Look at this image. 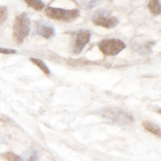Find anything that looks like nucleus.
Wrapping results in <instances>:
<instances>
[{
	"label": "nucleus",
	"mask_w": 161,
	"mask_h": 161,
	"mask_svg": "<svg viewBox=\"0 0 161 161\" xmlns=\"http://www.w3.org/2000/svg\"><path fill=\"white\" fill-rule=\"evenodd\" d=\"M98 48L105 56H116L126 48V44L120 39H105L99 42Z\"/></svg>",
	"instance_id": "obj_4"
},
{
	"label": "nucleus",
	"mask_w": 161,
	"mask_h": 161,
	"mask_svg": "<svg viewBox=\"0 0 161 161\" xmlns=\"http://www.w3.org/2000/svg\"><path fill=\"white\" fill-rule=\"evenodd\" d=\"M31 30L30 19L26 13L19 14L14 19L13 26V39L17 44H21L29 35Z\"/></svg>",
	"instance_id": "obj_2"
},
{
	"label": "nucleus",
	"mask_w": 161,
	"mask_h": 161,
	"mask_svg": "<svg viewBox=\"0 0 161 161\" xmlns=\"http://www.w3.org/2000/svg\"><path fill=\"white\" fill-rule=\"evenodd\" d=\"M142 126L146 130L149 131L150 133L153 134V135H157L158 137H160L161 130L159 126L156 125V124L150 122V121H144L142 123Z\"/></svg>",
	"instance_id": "obj_9"
},
{
	"label": "nucleus",
	"mask_w": 161,
	"mask_h": 161,
	"mask_svg": "<svg viewBox=\"0 0 161 161\" xmlns=\"http://www.w3.org/2000/svg\"><path fill=\"white\" fill-rule=\"evenodd\" d=\"M25 2L28 6L33 8L35 10L41 11L45 7V3L42 0H25Z\"/></svg>",
	"instance_id": "obj_11"
},
{
	"label": "nucleus",
	"mask_w": 161,
	"mask_h": 161,
	"mask_svg": "<svg viewBox=\"0 0 161 161\" xmlns=\"http://www.w3.org/2000/svg\"><path fill=\"white\" fill-rule=\"evenodd\" d=\"M36 33L46 39H50L54 36L55 29L52 25L40 22V23H37Z\"/></svg>",
	"instance_id": "obj_7"
},
{
	"label": "nucleus",
	"mask_w": 161,
	"mask_h": 161,
	"mask_svg": "<svg viewBox=\"0 0 161 161\" xmlns=\"http://www.w3.org/2000/svg\"><path fill=\"white\" fill-rule=\"evenodd\" d=\"M97 114L102 118L111 121L117 125H130L134 122V117L125 110L117 107H106L99 109Z\"/></svg>",
	"instance_id": "obj_1"
},
{
	"label": "nucleus",
	"mask_w": 161,
	"mask_h": 161,
	"mask_svg": "<svg viewBox=\"0 0 161 161\" xmlns=\"http://www.w3.org/2000/svg\"><path fill=\"white\" fill-rule=\"evenodd\" d=\"M0 53H3V54H14V53H17V51L15 50H13V49L0 47Z\"/></svg>",
	"instance_id": "obj_14"
},
{
	"label": "nucleus",
	"mask_w": 161,
	"mask_h": 161,
	"mask_svg": "<svg viewBox=\"0 0 161 161\" xmlns=\"http://www.w3.org/2000/svg\"><path fill=\"white\" fill-rule=\"evenodd\" d=\"M3 157L6 159V161H22V158L20 156L12 152H8L6 153L2 154Z\"/></svg>",
	"instance_id": "obj_12"
},
{
	"label": "nucleus",
	"mask_w": 161,
	"mask_h": 161,
	"mask_svg": "<svg viewBox=\"0 0 161 161\" xmlns=\"http://www.w3.org/2000/svg\"><path fill=\"white\" fill-rule=\"evenodd\" d=\"M147 7L153 15L158 16L160 14L161 7L160 0H149L147 4Z\"/></svg>",
	"instance_id": "obj_8"
},
{
	"label": "nucleus",
	"mask_w": 161,
	"mask_h": 161,
	"mask_svg": "<svg viewBox=\"0 0 161 161\" xmlns=\"http://www.w3.org/2000/svg\"><path fill=\"white\" fill-rule=\"evenodd\" d=\"M27 161H39V156L37 155V153H33L32 155L30 156Z\"/></svg>",
	"instance_id": "obj_15"
},
{
	"label": "nucleus",
	"mask_w": 161,
	"mask_h": 161,
	"mask_svg": "<svg viewBox=\"0 0 161 161\" xmlns=\"http://www.w3.org/2000/svg\"><path fill=\"white\" fill-rule=\"evenodd\" d=\"M92 21L97 26L105 28H113L119 24V20L116 17H112L104 13H97L95 14L93 17Z\"/></svg>",
	"instance_id": "obj_6"
},
{
	"label": "nucleus",
	"mask_w": 161,
	"mask_h": 161,
	"mask_svg": "<svg viewBox=\"0 0 161 161\" xmlns=\"http://www.w3.org/2000/svg\"><path fill=\"white\" fill-rule=\"evenodd\" d=\"M45 14L49 18L64 22H71L76 20L80 16L79 9H65L62 8L48 6L45 9Z\"/></svg>",
	"instance_id": "obj_3"
},
{
	"label": "nucleus",
	"mask_w": 161,
	"mask_h": 161,
	"mask_svg": "<svg viewBox=\"0 0 161 161\" xmlns=\"http://www.w3.org/2000/svg\"><path fill=\"white\" fill-rule=\"evenodd\" d=\"M8 17L7 7L5 6H0V25H3Z\"/></svg>",
	"instance_id": "obj_13"
},
{
	"label": "nucleus",
	"mask_w": 161,
	"mask_h": 161,
	"mask_svg": "<svg viewBox=\"0 0 161 161\" xmlns=\"http://www.w3.org/2000/svg\"><path fill=\"white\" fill-rule=\"evenodd\" d=\"M91 33L88 30H80L74 32L72 42V51L75 54H80L86 44L91 40Z\"/></svg>",
	"instance_id": "obj_5"
},
{
	"label": "nucleus",
	"mask_w": 161,
	"mask_h": 161,
	"mask_svg": "<svg viewBox=\"0 0 161 161\" xmlns=\"http://www.w3.org/2000/svg\"><path fill=\"white\" fill-rule=\"evenodd\" d=\"M30 61H31L33 64H36V65L37 66V67L39 68L41 71H42L45 75H50V69H49V68L47 67V64H45V62H44V61H42V60L38 59V58H30Z\"/></svg>",
	"instance_id": "obj_10"
}]
</instances>
